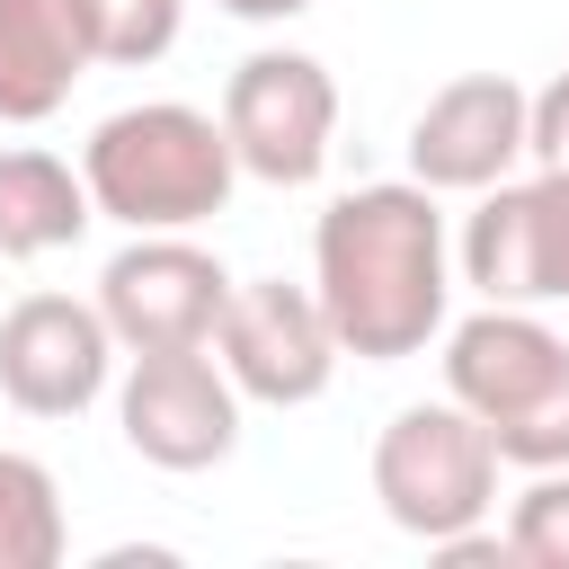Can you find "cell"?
<instances>
[{
    "label": "cell",
    "mask_w": 569,
    "mask_h": 569,
    "mask_svg": "<svg viewBox=\"0 0 569 569\" xmlns=\"http://www.w3.org/2000/svg\"><path fill=\"white\" fill-rule=\"evenodd\" d=\"M62 542V480L36 453H0V569H53Z\"/></svg>",
    "instance_id": "cell-14"
},
{
    "label": "cell",
    "mask_w": 569,
    "mask_h": 569,
    "mask_svg": "<svg viewBox=\"0 0 569 569\" xmlns=\"http://www.w3.org/2000/svg\"><path fill=\"white\" fill-rule=\"evenodd\" d=\"M525 160L533 169H569V71H551L533 89V116H525Z\"/></svg>",
    "instance_id": "cell-18"
},
{
    "label": "cell",
    "mask_w": 569,
    "mask_h": 569,
    "mask_svg": "<svg viewBox=\"0 0 569 569\" xmlns=\"http://www.w3.org/2000/svg\"><path fill=\"white\" fill-rule=\"evenodd\" d=\"M98 62L89 0H0V124H44Z\"/></svg>",
    "instance_id": "cell-11"
},
{
    "label": "cell",
    "mask_w": 569,
    "mask_h": 569,
    "mask_svg": "<svg viewBox=\"0 0 569 569\" xmlns=\"http://www.w3.org/2000/svg\"><path fill=\"white\" fill-rule=\"evenodd\" d=\"M533 222H542V302H569V169H533Z\"/></svg>",
    "instance_id": "cell-17"
},
{
    "label": "cell",
    "mask_w": 569,
    "mask_h": 569,
    "mask_svg": "<svg viewBox=\"0 0 569 569\" xmlns=\"http://www.w3.org/2000/svg\"><path fill=\"white\" fill-rule=\"evenodd\" d=\"M311 293L347 356H365V365L418 356L453 302V249H445L436 187L382 178V187L338 196L311 231Z\"/></svg>",
    "instance_id": "cell-1"
},
{
    "label": "cell",
    "mask_w": 569,
    "mask_h": 569,
    "mask_svg": "<svg viewBox=\"0 0 569 569\" xmlns=\"http://www.w3.org/2000/svg\"><path fill=\"white\" fill-rule=\"evenodd\" d=\"M445 391L489 427L498 462L516 471L569 462V338H551L525 302H489L445 329Z\"/></svg>",
    "instance_id": "cell-3"
},
{
    "label": "cell",
    "mask_w": 569,
    "mask_h": 569,
    "mask_svg": "<svg viewBox=\"0 0 569 569\" xmlns=\"http://www.w3.org/2000/svg\"><path fill=\"white\" fill-rule=\"evenodd\" d=\"M116 382V329L98 302L27 293L0 311V391L27 418H80Z\"/></svg>",
    "instance_id": "cell-9"
},
{
    "label": "cell",
    "mask_w": 569,
    "mask_h": 569,
    "mask_svg": "<svg viewBox=\"0 0 569 569\" xmlns=\"http://www.w3.org/2000/svg\"><path fill=\"white\" fill-rule=\"evenodd\" d=\"M222 133L240 151V178L267 187H311L329 169V133H338V80L329 62L267 44L222 80Z\"/></svg>",
    "instance_id": "cell-5"
},
{
    "label": "cell",
    "mask_w": 569,
    "mask_h": 569,
    "mask_svg": "<svg viewBox=\"0 0 569 569\" xmlns=\"http://www.w3.org/2000/svg\"><path fill=\"white\" fill-rule=\"evenodd\" d=\"M507 551H516V569H569V462L533 471V489L507 516Z\"/></svg>",
    "instance_id": "cell-16"
},
{
    "label": "cell",
    "mask_w": 569,
    "mask_h": 569,
    "mask_svg": "<svg viewBox=\"0 0 569 569\" xmlns=\"http://www.w3.org/2000/svg\"><path fill=\"white\" fill-rule=\"evenodd\" d=\"M80 178H89L98 213L124 231H196L231 204L240 151L222 133V116H204L187 98H142V107H116L80 142Z\"/></svg>",
    "instance_id": "cell-2"
},
{
    "label": "cell",
    "mask_w": 569,
    "mask_h": 569,
    "mask_svg": "<svg viewBox=\"0 0 569 569\" xmlns=\"http://www.w3.org/2000/svg\"><path fill=\"white\" fill-rule=\"evenodd\" d=\"M373 498L400 533H418L427 551L445 533L489 525L498 507V445L489 427L445 391V400H409L382 436H373Z\"/></svg>",
    "instance_id": "cell-4"
},
{
    "label": "cell",
    "mask_w": 569,
    "mask_h": 569,
    "mask_svg": "<svg viewBox=\"0 0 569 569\" xmlns=\"http://www.w3.org/2000/svg\"><path fill=\"white\" fill-rule=\"evenodd\" d=\"M525 116H533V89H516L507 71H462L445 80L418 124H409V178L436 187V196H480L498 187L516 160H525Z\"/></svg>",
    "instance_id": "cell-10"
},
{
    "label": "cell",
    "mask_w": 569,
    "mask_h": 569,
    "mask_svg": "<svg viewBox=\"0 0 569 569\" xmlns=\"http://www.w3.org/2000/svg\"><path fill=\"white\" fill-rule=\"evenodd\" d=\"M187 27V0H89V36H98V62H160Z\"/></svg>",
    "instance_id": "cell-15"
},
{
    "label": "cell",
    "mask_w": 569,
    "mask_h": 569,
    "mask_svg": "<svg viewBox=\"0 0 569 569\" xmlns=\"http://www.w3.org/2000/svg\"><path fill=\"white\" fill-rule=\"evenodd\" d=\"M116 427L151 471H213L240 453V382L204 347H151L116 382Z\"/></svg>",
    "instance_id": "cell-7"
},
{
    "label": "cell",
    "mask_w": 569,
    "mask_h": 569,
    "mask_svg": "<svg viewBox=\"0 0 569 569\" xmlns=\"http://www.w3.org/2000/svg\"><path fill=\"white\" fill-rule=\"evenodd\" d=\"M98 222V196L53 151H0V258H53Z\"/></svg>",
    "instance_id": "cell-12"
},
{
    "label": "cell",
    "mask_w": 569,
    "mask_h": 569,
    "mask_svg": "<svg viewBox=\"0 0 569 569\" xmlns=\"http://www.w3.org/2000/svg\"><path fill=\"white\" fill-rule=\"evenodd\" d=\"M462 284H480V302H542V222H533V178H498L480 187L471 222H462Z\"/></svg>",
    "instance_id": "cell-13"
},
{
    "label": "cell",
    "mask_w": 569,
    "mask_h": 569,
    "mask_svg": "<svg viewBox=\"0 0 569 569\" xmlns=\"http://www.w3.org/2000/svg\"><path fill=\"white\" fill-rule=\"evenodd\" d=\"M222 18H249V27H284V18H302L311 0H213Z\"/></svg>",
    "instance_id": "cell-19"
},
{
    "label": "cell",
    "mask_w": 569,
    "mask_h": 569,
    "mask_svg": "<svg viewBox=\"0 0 569 569\" xmlns=\"http://www.w3.org/2000/svg\"><path fill=\"white\" fill-rule=\"evenodd\" d=\"M213 356H222V373L240 382V400L302 409V400L329 391V373H338L347 347H338V329H329V311H320L311 284L249 276V284H231V302H222Z\"/></svg>",
    "instance_id": "cell-8"
},
{
    "label": "cell",
    "mask_w": 569,
    "mask_h": 569,
    "mask_svg": "<svg viewBox=\"0 0 569 569\" xmlns=\"http://www.w3.org/2000/svg\"><path fill=\"white\" fill-rule=\"evenodd\" d=\"M231 284H240V276H231L213 249H196L187 231H133V240L98 267V311H107V329H116L124 356L213 347Z\"/></svg>",
    "instance_id": "cell-6"
}]
</instances>
